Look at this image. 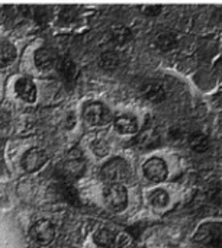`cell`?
Here are the masks:
<instances>
[{"mask_svg":"<svg viewBox=\"0 0 222 248\" xmlns=\"http://www.w3.org/2000/svg\"><path fill=\"white\" fill-rule=\"evenodd\" d=\"M131 173L129 163L122 157L109 158L100 169V177L106 185L124 183Z\"/></svg>","mask_w":222,"mask_h":248,"instance_id":"1","label":"cell"},{"mask_svg":"<svg viewBox=\"0 0 222 248\" xmlns=\"http://www.w3.org/2000/svg\"><path fill=\"white\" fill-rule=\"evenodd\" d=\"M103 202L112 212H124L128 206V192L122 183L106 185L103 190Z\"/></svg>","mask_w":222,"mask_h":248,"instance_id":"2","label":"cell"},{"mask_svg":"<svg viewBox=\"0 0 222 248\" xmlns=\"http://www.w3.org/2000/svg\"><path fill=\"white\" fill-rule=\"evenodd\" d=\"M83 118L92 126H102L112 121L111 110L100 102H89L84 105Z\"/></svg>","mask_w":222,"mask_h":248,"instance_id":"3","label":"cell"},{"mask_svg":"<svg viewBox=\"0 0 222 248\" xmlns=\"http://www.w3.org/2000/svg\"><path fill=\"white\" fill-rule=\"evenodd\" d=\"M55 235H57L55 225L51 221H48V219H39V221H36L31 227V230H29L31 240L36 246H41V247L51 244L55 240Z\"/></svg>","mask_w":222,"mask_h":248,"instance_id":"4","label":"cell"},{"mask_svg":"<svg viewBox=\"0 0 222 248\" xmlns=\"http://www.w3.org/2000/svg\"><path fill=\"white\" fill-rule=\"evenodd\" d=\"M48 163V154L38 147L29 148L20 160V166L26 173H35Z\"/></svg>","mask_w":222,"mask_h":248,"instance_id":"5","label":"cell"},{"mask_svg":"<svg viewBox=\"0 0 222 248\" xmlns=\"http://www.w3.org/2000/svg\"><path fill=\"white\" fill-rule=\"evenodd\" d=\"M143 173L144 176L153 182V183H160L163 180L167 179V174H169V169H167V164L164 163V160L159 158V157H153V158H148L144 166H143Z\"/></svg>","mask_w":222,"mask_h":248,"instance_id":"6","label":"cell"},{"mask_svg":"<svg viewBox=\"0 0 222 248\" xmlns=\"http://www.w3.org/2000/svg\"><path fill=\"white\" fill-rule=\"evenodd\" d=\"M221 238V227L220 224H205L201 225L198 232L195 234V243L204 244V246H212L215 241H220Z\"/></svg>","mask_w":222,"mask_h":248,"instance_id":"7","label":"cell"},{"mask_svg":"<svg viewBox=\"0 0 222 248\" xmlns=\"http://www.w3.org/2000/svg\"><path fill=\"white\" fill-rule=\"evenodd\" d=\"M15 92L17 94L19 99H22L23 102L26 103H33L36 100V86L35 83L28 78V77H23V78H19L15 84Z\"/></svg>","mask_w":222,"mask_h":248,"instance_id":"8","label":"cell"},{"mask_svg":"<svg viewBox=\"0 0 222 248\" xmlns=\"http://www.w3.org/2000/svg\"><path fill=\"white\" fill-rule=\"evenodd\" d=\"M141 94L145 100L157 105V103H161L166 97H167V92L166 89L160 84V83H156V81H151V83H147L144 84L143 90H141Z\"/></svg>","mask_w":222,"mask_h":248,"instance_id":"9","label":"cell"},{"mask_svg":"<svg viewBox=\"0 0 222 248\" xmlns=\"http://www.w3.org/2000/svg\"><path fill=\"white\" fill-rule=\"evenodd\" d=\"M113 126L119 134L134 135L138 132V121L131 115H121L113 119Z\"/></svg>","mask_w":222,"mask_h":248,"instance_id":"10","label":"cell"},{"mask_svg":"<svg viewBox=\"0 0 222 248\" xmlns=\"http://www.w3.org/2000/svg\"><path fill=\"white\" fill-rule=\"evenodd\" d=\"M86 170V163L81 157H71L68 161L63 164V174L70 180H76Z\"/></svg>","mask_w":222,"mask_h":248,"instance_id":"11","label":"cell"},{"mask_svg":"<svg viewBox=\"0 0 222 248\" xmlns=\"http://www.w3.org/2000/svg\"><path fill=\"white\" fill-rule=\"evenodd\" d=\"M33 60H35V64H36L38 68L49 70L51 67H54L55 61H57V55L49 48H38L35 51Z\"/></svg>","mask_w":222,"mask_h":248,"instance_id":"12","label":"cell"},{"mask_svg":"<svg viewBox=\"0 0 222 248\" xmlns=\"http://www.w3.org/2000/svg\"><path fill=\"white\" fill-rule=\"evenodd\" d=\"M93 241L99 248H113L116 243V235L113 231L108 228H100L95 232Z\"/></svg>","mask_w":222,"mask_h":248,"instance_id":"13","label":"cell"},{"mask_svg":"<svg viewBox=\"0 0 222 248\" xmlns=\"http://www.w3.org/2000/svg\"><path fill=\"white\" fill-rule=\"evenodd\" d=\"M189 145H190V148L195 153L202 154V153H206L209 150V145L211 144H209V138L205 134H202V132H193L189 137Z\"/></svg>","mask_w":222,"mask_h":248,"instance_id":"14","label":"cell"},{"mask_svg":"<svg viewBox=\"0 0 222 248\" xmlns=\"http://www.w3.org/2000/svg\"><path fill=\"white\" fill-rule=\"evenodd\" d=\"M16 55H17V52H16V48L13 44L1 42L0 44V68L10 65L15 61Z\"/></svg>","mask_w":222,"mask_h":248,"instance_id":"15","label":"cell"},{"mask_svg":"<svg viewBox=\"0 0 222 248\" xmlns=\"http://www.w3.org/2000/svg\"><path fill=\"white\" fill-rule=\"evenodd\" d=\"M148 202L151 203L153 208L163 209V208H166L170 203V196H169V193L164 189H154L148 195Z\"/></svg>","mask_w":222,"mask_h":248,"instance_id":"16","label":"cell"},{"mask_svg":"<svg viewBox=\"0 0 222 248\" xmlns=\"http://www.w3.org/2000/svg\"><path fill=\"white\" fill-rule=\"evenodd\" d=\"M156 45L160 51H172L176 48L177 45V39L173 33H169V32H164V33H160L157 38H156Z\"/></svg>","mask_w":222,"mask_h":248,"instance_id":"17","label":"cell"},{"mask_svg":"<svg viewBox=\"0 0 222 248\" xmlns=\"http://www.w3.org/2000/svg\"><path fill=\"white\" fill-rule=\"evenodd\" d=\"M119 62H121V58H119V55H118L116 52H113V51H106V52H103V54L100 55V58H99V65H100L102 68L108 70V71H109V70L118 68Z\"/></svg>","mask_w":222,"mask_h":248,"instance_id":"18","label":"cell"},{"mask_svg":"<svg viewBox=\"0 0 222 248\" xmlns=\"http://www.w3.org/2000/svg\"><path fill=\"white\" fill-rule=\"evenodd\" d=\"M138 144L144 148H150V147H154L157 142H159V134L156 129H145L144 132L140 134L138 137Z\"/></svg>","mask_w":222,"mask_h":248,"instance_id":"19","label":"cell"},{"mask_svg":"<svg viewBox=\"0 0 222 248\" xmlns=\"http://www.w3.org/2000/svg\"><path fill=\"white\" fill-rule=\"evenodd\" d=\"M60 70H61V76L67 81H74L77 78L79 70H77V65L71 60H64L60 65Z\"/></svg>","mask_w":222,"mask_h":248,"instance_id":"20","label":"cell"},{"mask_svg":"<svg viewBox=\"0 0 222 248\" xmlns=\"http://www.w3.org/2000/svg\"><path fill=\"white\" fill-rule=\"evenodd\" d=\"M112 39L116 42V44H125L127 41L131 39V31L125 26H116L112 29V33H111Z\"/></svg>","mask_w":222,"mask_h":248,"instance_id":"21","label":"cell"},{"mask_svg":"<svg viewBox=\"0 0 222 248\" xmlns=\"http://www.w3.org/2000/svg\"><path fill=\"white\" fill-rule=\"evenodd\" d=\"M92 151L97 157H106L109 154V151H111V147L105 140L99 138V140H95L92 142Z\"/></svg>","mask_w":222,"mask_h":248,"instance_id":"22","label":"cell"},{"mask_svg":"<svg viewBox=\"0 0 222 248\" xmlns=\"http://www.w3.org/2000/svg\"><path fill=\"white\" fill-rule=\"evenodd\" d=\"M143 10H144V13H145V15H148V16H156V15H159V13H160L161 6H144V7H143Z\"/></svg>","mask_w":222,"mask_h":248,"instance_id":"23","label":"cell"},{"mask_svg":"<svg viewBox=\"0 0 222 248\" xmlns=\"http://www.w3.org/2000/svg\"><path fill=\"white\" fill-rule=\"evenodd\" d=\"M0 169H3V142H0Z\"/></svg>","mask_w":222,"mask_h":248,"instance_id":"24","label":"cell"}]
</instances>
